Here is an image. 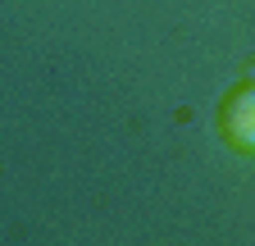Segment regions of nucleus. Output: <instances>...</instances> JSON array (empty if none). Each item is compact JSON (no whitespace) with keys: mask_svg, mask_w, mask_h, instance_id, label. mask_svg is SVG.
<instances>
[{"mask_svg":"<svg viewBox=\"0 0 255 246\" xmlns=\"http://www.w3.org/2000/svg\"><path fill=\"white\" fill-rule=\"evenodd\" d=\"M219 137L242 155H255V82H237L219 101Z\"/></svg>","mask_w":255,"mask_h":246,"instance_id":"nucleus-1","label":"nucleus"}]
</instances>
